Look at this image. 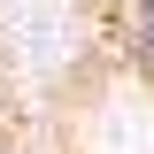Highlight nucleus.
I'll return each instance as SVG.
<instances>
[{
	"label": "nucleus",
	"instance_id": "f03ea898",
	"mask_svg": "<svg viewBox=\"0 0 154 154\" xmlns=\"http://www.w3.org/2000/svg\"><path fill=\"white\" fill-rule=\"evenodd\" d=\"M0 154H23V146H0Z\"/></svg>",
	"mask_w": 154,
	"mask_h": 154
},
{
	"label": "nucleus",
	"instance_id": "f257e3e1",
	"mask_svg": "<svg viewBox=\"0 0 154 154\" xmlns=\"http://www.w3.org/2000/svg\"><path fill=\"white\" fill-rule=\"evenodd\" d=\"M100 23H108L123 69L139 85H154V0H100Z\"/></svg>",
	"mask_w": 154,
	"mask_h": 154
}]
</instances>
